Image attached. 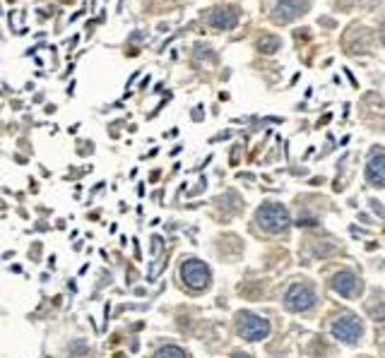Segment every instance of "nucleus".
<instances>
[{
    "label": "nucleus",
    "instance_id": "obj_1",
    "mask_svg": "<svg viewBox=\"0 0 385 358\" xmlns=\"http://www.w3.org/2000/svg\"><path fill=\"white\" fill-rule=\"evenodd\" d=\"M239 335L248 341H260L270 335V322L262 320L251 312H241L239 315Z\"/></svg>",
    "mask_w": 385,
    "mask_h": 358
},
{
    "label": "nucleus",
    "instance_id": "obj_2",
    "mask_svg": "<svg viewBox=\"0 0 385 358\" xmlns=\"http://www.w3.org/2000/svg\"><path fill=\"white\" fill-rule=\"evenodd\" d=\"M258 224L265 231H282L289 226V211L282 205H262L258 209Z\"/></svg>",
    "mask_w": 385,
    "mask_h": 358
},
{
    "label": "nucleus",
    "instance_id": "obj_3",
    "mask_svg": "<svg viewBox=\"0 0 385 358\" xmlns=\"http://www.w3.org/2000/svg\"><path fill=\"white\" fill-rule=\"evenodd\" d=\"M181 276L190 289H205L210 284V270H207L205 262L200 260H188L181 267Z\"/></svg>",
    "mask_w": 385,
    "mask_h": 358
},
{
    "label": "nucleus",
    "instance_id": "obj_4",
    "mask_svg": "<svg viewBox=\"0 0 385 358\" xmlns=\"http://www.w3.org/2000/svg\"><path fill=\"white\" fill-rule=\"evenodd\" d=\"M361 332H364L361 322L354 315L339 317L335 325H332V335H335L339 341H344V344H357V341L361 339Z\"/></svg>",
    "mask_w": 385,
    "mask_h": 358
},
{
    "label": "nucleus",
    "instance_id": "obj_5",
    "mask_svg": "<svg viewBox=\"0 0 385 358\" xmlns=\"http://www.w3.org/2000/svg\"><path fill=\"white\" fill-rule=\"evenodd\" d=\"M313 301H316L313 291L308 289V286H303V284L292 286V289L287 291V296H285L287 310H294V312H301V310H306V308H311Z\"/></svg>",
    "mask_w": 385,
    "mask_h": 358
},
{
    "label": "nucleus",
    "instance_id": "obj_6",
    "mask_svg": "<svg viewBox=\"0 0 385 358\" xmlns=\"http://www.w3.org/2000/svg\"><path fill=\"white\" fill-rule=\"evenodd\" d=\"M308 10L306 0H280L275 8V19L277 22H294L296 17H301Z\"/></svg>",
    "mask_w": 385,
    "mask_h": 358
},
{
    "label": "nucleus",
    "instance_id": "obj_7",
    "mask_svg": "<svg viewBox=\"0 0 385 358\" xmlns=\"http://www.w3.org/2000/svg\"><path fill=\"white\" fill-rule=\"evenodd\" d=\"M332 289L342 296H357L359 294V281L354 274L349 272H339V274L332 276Z\"/></svg>",
    "mask_w": 385,
    "mask_h": 358
},
{
    "label": "nucleus",
    "instance_id": "obj_8",
    "mask_svg": "<svg viewBox=\"0 0 385 358\" xmlns=\"http://www.w3.org/2000/svg\"><path fill=\"white\" fill-rule=\"evenodd\" d=\"M212 27L217 29H231L236 27V22H239V10L236 8H220L212 12Z\"/></svg>",
    "mask_w": 385,
    "mask_h": 358
},
{
    "label": "nucleus",
    "instance_id": "obj_9",
    "mask_svg": "<svg viewBox=\"0 0 385 358\" xmlns=\"http://www.w3.org/2000/svg\"><path fill=\"white\" fill-rule=\"evenodd\" d=\"M366 178L371 180L373 185H385V154L373 156L366 166Z\"/></svg>",
    "mask_w": 385,
    "mask_h": 358
},
{
    "label": "nucleus",
    "instance_id": "obj_10",
    "mask_svg": "<svg viewBox=\"0 0 385 358\" xmlns=\"http://www.w3.org/2000/svg\"><path fill=\"white\" fill-rule=\"evenodd\" d=\"M277 48H280V39L277 37H262L260 41H258V51H262V53H275Z\"/></svg>",
    "mask_w": 385,
    "mask_h": 358
},
{
    "label": "nucleus",
    "instance_id": "obj_11",
    "mask_svg": "<svg viewBox=\"0 0 385 358\" xmlns=\"http://www.w3.org/2000/svg\"><path fill=\"white\" fill-rule=\"evenodd\" d=\"M154 358H186V354L179 349V346H161V349L154 354Z\"/></svg>",
    "mask_w": 385,
    "mask_h": 358
},
{
    "label": "nucleus",
    "instance_id": "obj_12",
    "mask_svg": "<svg viewBox=\"0 0 385 358\" xmlns=\"http://www.w3.org/2000/svg\"><path fill=\"white\" fill-rule=\"evenodd\" d=\"M161 238H156V236H154V238H152V255H156V253H159V248H161Z\"/></svg>",
    "mask_w": 385,
    "mask_h": 358
},
{
    "label": "nucleus",
    "instance_id": "obj_13",
    "mask_svg": "<svg viewBox=\"0 0 385 358\" xmlns=\"http://www.w3.org/2000/svg\"><path fill=\"white\" fill-rule=\"evenodd\" d=\"M231 358H251V356H248V354H241V351H236V354L231 356Z\"/></svg>",
    "mask_w": 385,
    "mask_h": 358
},
{
    "label": "nucleus",
    "instance_id": "obj_14",
    "mask_svg": "<svg viewBox=\"0 0 385 358\" xmlns=\"http://www.w3.org/2000/svg\"><path fill=\"white\" fill-rule=\"evenodd\" d=\"M381 37H383V44H385V24H383V34H381Z\"/></svg>",
    "mask_w": 385,
    "mask_h": 358
}]
</instances>
